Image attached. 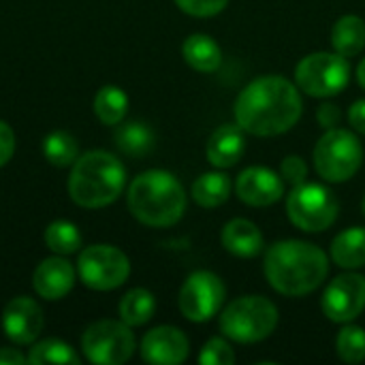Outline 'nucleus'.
<instances>
[{
    "label": "nucleus",
    "instance_id": "obj_5",
    "mask_svg": "<svg viewBox=\"0 0 365 365\" xmlns=\"http://www.w3.org/2000/svg\"><path fill=\"white\" fill-rule=\"evenodd\" d=\"M278 308L261 295L233 299L220 310V331L233 342L255 344L269 338L278 327Z\"/></svg>",
    "mask_w": 365,
    "mask_h": 365
},
{
    "label": "nucleus",
    "instance_id": "obj_26",
    "mask_svg": "<svg viewBox=\"0 0 365 365\" xmlns=\"http://www.w3.org/2000/svg\"><path fill=\"white\" fill-rule=\"evenodd\" d=\"M43 154L56 167H68L79 158L77 139L66 130H53L43 139Z\"/></svg>",
    "mask_w": 365,
    "mask_h": 365
},
{
    "label": "nucleus",
    "instance_id": "obj_8",
    "mask_svg": "<svg viewBox=\"0 0 365 365\" xmlns=\"http://www.w3.org/2000/svg\"><path fill=\"white\" fill-rule=\"evenodd\" d=\"M340 203L336 195L317 182L293 186L287 197V214L291 222L306 233H323L338 220Z\"/></svg>",
    "mask_w": 365,
    "mask_h": 365
},
{
    "label": "nucleus",
    "instance_id": "obj_15",
    "mask_svg": "<svg viewBox=\"0 0 365 365\" xmlns=\"http://www.w3.org/2000/svg\"><path fill=\"white\" fill-rule=\"evenodd\" d=\"M43 325V310L30 297L11 299L2 312V329L15 344H32L41 336Z\"/></svg>",
    "mask_w": 365,
    "mask_h": 365
},
{
    "label": "nucleus",
    "instance_id": "obj_19",
    "mask_svg": "<svg viewBox=\"0 0 365 365\" xmlns=\"http://www.w3.org/2000/svg\"><path fill=\"white\" fill-rule=\"evenodd\" d=\"M182 56L186 64L199 73H214L222 64V49L210 34H190L182 43Z\"/></svg>",
    "mask_w": 365,
    "mask_h": 365
},
{
    "label": "nucleus",
    "instance_id": "obj_21",
    "mask_svg": "<svg viewBox=\"0 0 365 365\" xmlns=\"http://www.w3.org/2000/svg\"><path fill=\"white\" fill-rule=\"evenodd\" d=\"M233 190V184L229 180L227 173L222 171H207L203 175H199L190 188V195L195 199L197 205L212 210V207H220L222 203L229 201Z\"/></svg>",
    "mask_w": 365,
    "mask_h": 365
},
{
    "label": "nucleus",
    "instance_id": "obj_17",
    "mask_svg": "<svg viewBox=\"0 0 365 365\" xmlns=\"http://www.w3.org/2000/svg\"><path fill=\"white\" fill-rule=\"evenodd\" d=\"M246 152V137L237 124H222L218 126L205 148L207 160L218 169L235 167Z\"/></svg>",
    "mask_w": 365,
    "mask_h": 365
},
{
    "label": "nucleus",
    "instance_id": "obj_34",
    "mask_svg": "<svg viewBox=\"0 0 365 365\" xmlns=\"http://www.w3.org/2000/svg\"><path fill=\"white\" fill-rule=\"evenodd\" d=\"M317 120H319V124H321L325 130L338 128V124H340V120H342V111H340L338 105L323 103V105L319 107V111H317Z\"/></svg>",
    "mask_w": 365,
    "mask_h": 365
},
{
    "label": "nucleus",
    "instance_id": "obj_11",
    "mask_svg": "<svg viewBox=\"0 0 365 365\" xmlns=\"http://www.w3.org/2000/svg\"><path fill=\"white\" fill-rule=\"evenodd\" d=\"M225 297H227V289L220 276H216L214 272L199 269L184 280L180 289L178 306L188 321L205 323L222 310Z\"/></svg>",
    "mask_w": 365,
    "mask_h": 365
},
{
    "label": "nucleus",
    "instance_id": "obj_28",
    "mask_svg": "<svg viewBox=\"0 0 365 365\" xmlns=\"http://www.w3.org/2000/svg\"><path fill=\"white\" fill-rule=\"evenodd\" d=\"M28 364L41 365V364H64V365H77L79 357L77 353L60 340H43L38 344H34L28 353Z\"/></svg>",
    "mask_w": 365,
    "mask_h": 365
},
{
    "label": "nucleus",
    "instance_id": "obj_31",
    "mask_svg": "<svg viewBox=\"0 0 365 365\" xmlns=\"http://www.w3.org/2000/svg\"><path fill=\"white\" fill-rule=\"evenodd\" d=\"M175 4L192 17H214L225 11L229 0H175Z\"/></svg>",
    "mask_w": 365,
    "mask_h": 365
},
{
    "label": "nucleus",
    "instance_id": "obj_32",
    "mask_svg": "<svg viewBox=\"0 0 365 365\" xmlns=\"http://www.w3.org/2000/svg\"><path fill=\"white\" fill-rule=\"evenodd\" d=\"M280 175L287 184L291 186H297V184H304L306 178H308V165L302 156L297 154H291L282 160L280 165Z\"/></svg>",
    "mask_w": 365,
    "mask_h": 365
},
{
    "label": "nucleus",
    "instance_id": "obj_20",
    "mask_svg": "<svg viewBox=\"0 0 365 365\" xmlns=\"http://www.w3.org/2000/svg\"><path fill=\"white\" fill-rule=\"evenodd\" d=\"M331 261L342 269L365 267V227H351L331 242Z\"/></svg>",
    "mask_w": 365,
    "mask_h": 365
},
{
    "label": "nucleus",
    "instance_id": "obj_14",
    "mask_svg": "<svg viewBox=\"0 0 365 365\" xmlns=\"http://www.w3.org/2000/svg\"><path fill=\"white\" fill-rule=\"evenodd\" d=\"M190 353L188 338L182 329L171 325L154 327L145 334L141 342V357L143 361L156 365L184 364Z\"/></svg>",
    "mask_w": 365,
    "mask_h": 365
},
{
    "label": "nucleus",
    "instance_id": "obj_12",
    "mask_svg": "<svg viewBox=\"0 0 365 365\" xmlns=\"http://www.w3.org/2000/svg\"><path fill=\"white\" fill-rule=\"evenodd\" d=\"M321 310L331 323L355 321L365 310V276L351 269L336 276L321 297Z\"/></svg>",
    "mask_w": 365,
    "mask_h": 365
},
{
    "label": "nucleus",
    "instance_id": "obj_23",
    "mask_svg": "<svg viewBox=\"0 0 365 365\" xmlns=\"http://www.w3.org/2000/svg\"><path fill=\"white\" fill-rule=\"evenodd\" d=\"M113 139H115V145L120 148V152H124L126 156H135V158L150 154L154 148V130L145 122L120 124Z\"/></svg>",
    "mask_w": 365,
    "mask_h": 365
},
{
    "label": "nucleus",
    "instance_id": "obj_7",
    "mask_svg": "<svg viewBox=\"0 0 365 365\" xmlns=\"http://www.w3.org/2000/svg\"><path fill=\"white\" fill-rule=\"evenodd\" d=\"M351 81V62L338 51H317L302 58L295 66V83L299 92L314 98L340 94Z\"/></svg>",
    "mask_w": 365,
    "mask_h": 365
},
{
    "label": "nucleus",
    "instance_id": "obj_2",
    "mask_svg": "<svg viewBox=\"0 0 365 365\" xmlns=\"http://www.w3.org/2000/svg\"><path fill=\"white\" fill-rule=\"evenodd\" d=\"M263 272L274 291L287 297L314 293L329 274V257L314 244L282 240L267 248Z\"/></svg>",
    "mask_w": 365,
    "mask_h": 365
},
{
    "label": "nucleus",
    "instance_id": "obj_18",
    "mask_svg": "<svg viewBox=\"0 0 365 365\" xmlns=\"http://www.w3.org/2000/svg\"><path fill=\"white\" fill-rule=\"evenodd\" d=\"M222 248L240 259H252L263 252L265 240L261 229L246 218H233L225 225L220 235Z\"/></svg>",
    "mask_w": 365,
    "mask_h": 365
},
{
    "label": "nucleus",
    "instance_id": "obj_10",
    "mask_svg": "<svg viewBox=\"0 0 365 365\" xmlns=\"http://www.w3.org/2000/svg\"><path fill=\"white\" fill-rule=\"evenodd\" d=\"M81 349L92 364L122 365L135 353V334L124 321H98L83 331Z\"/></svg>",
    "mask_w": 365,
    "mask_h": 365
},
{
    "label": "nucleus",
    "instance_id": "obj_1",
    "mask_svg": "<svg viewBox=\"0 0 365 365\" xmlns=\"http://www.w3.org/2000/svg\"><path fill=\"white\" fill-rule=\"evenodd\" d=\"M304 103L297 83L280 75L252 79L235 98V124L255 137L289 133L302 118Z\"/></svg>",
    "mask_w": 365,
    "mask_h": 365
},
{
    "label": "nucleus",
    "instance_id": "obj_3",
    "mask_svg": "<svg viewBox=\"0 0 365 365\" xmlns=\"http://www.w3.org/2000/svg\"><path fill=\"white\" fill-rule=\"evenodd\" d=\"M128 210L148 227H171L186 212V192L178 178L163 169L139 173L128 186Z\"/></svg>",
    "mask_w": 365,
    "mask_h": 365
},
{
    "label": "nucleus",
    "instance_id": "obj_24",
    "mask_svg": "<svg viewBox=\"0 0 365 365\" xmlns=\"http://www.w3.org/2000/svg\"><path fill=\"white\" fill-rule=\"evenodd\" d=\"M156 310V299L148 289H133L120 302V319L130 327L145 325Z\"/></svg>",
    "mask_w": 365,
    "mask_h": 365
},
{
    "label": "nucleus",
    "instance_id": "obj_9",
    "mask_svg": "<svg viewBox=\"0 0 365 365\" xmlns=\"http://www.w3.org/2000/svg\"><path fill=\"white\" fill-rule=\"evenodd\" d=\"M77 274L81 282L94 291H113L128 280L130 261L115 246L94 244L79 255Z\"/></svg>",
    "mask_w": 365,
    "mask_h": 365
},
{
    "label": "nucleus",
    "instance_id": "obj_35",
    "mask_svg": "<svg viewBox=\"0 0 365 365\" xmlns=\"http://www.w3.org/2000/svg\"><path fill=\"white\" fill-rule=\"evenodd\" d=\"M349 122L353 126V130L365 135V98H359L351 105L349 109Z\"/></svg>",
    "mask_w": 365,
    "mask_h": 365
},
{
    "label": "nucleus",
    "instance_id": "obj_4",
    "mask_svg": "<svg viewBox=\"0 0 365 365\" xmlns=\"http://www.w3.org/2000/svg\"><path fill=\"white\" fill-rule=\"evenodd\" d=\"M126 184V169L105 150H92L79 156L73 165L68 178V195L71 199L88 210L105 207L113 203Z\"/></svg>",
    "mask_w": 365,
    "mask_h": 365
},
{
    "label": "nucleus",
    "instance_id": "obj_33",
    "mask_svg": "<svg viewBox=\"0 0 365 365\" xmlns=\"http://www.w3.org/2000/svg\"><path fill=\"white\" fill-rule=\"evenodd\" d=\"M15 154V133L13 128L0 120V167H4Z\"/></svg>",
    "mask_w": 365,
    "mask_h": 365
},
{
    "label": "nucleus",
    "instance_id": "obj_25",
    "mask_svg": "<svg viewBox=\"0 0 365 365\" xmlns=\"http://www.w3.org/2000/svg\"><path fill=\"white\" fill-rule=\"evenodd\" d=\"M126 111H128V96L122 88L105 86L98 90V94L94 98V113L103 124H107V126L120 124L124 120Z\"/></svg>",
    "mask_w": 365,
    "mask_h": 365
},
{
    "label": "nucleus",
    "instance_id": "obj_29",
    "mask_svg": "<svg viewBox=\"0 0 365 365\" xmlns=\"http://www.w3.org/2000/svg\"><path fill=\"white\" fill-rule=\"evenodd\" d=\"M336 351L344 364L357 365L365 361V329L344 323L336 338Z\"/></svg>",
    "mask_w": 365,
    "mask_h": 365
},
{
    "label": "nucleus",
    "instance_id": "obj_6",
    "mask_svg": "<svg viewBox=\"0 0 365 365\" xmlns=\"http://www.w3.org/2000/svg\"><path fill=\"white\" fill-rule=\"evenodd\" d=\"M317 173L331 184H342L355 178L364 163V145L353 130L329 128L319 139L312 152Z\"/></svg>",
    "mask_w": 365,
    "mask_h": 365
},
{
    "label": "nucleus",
    "instance_id": "obj_16",
    "mask_svg": "<svg viewBox=\"0 0 365 365\" xmlns=\"http://www.w3.org/2000/svg\"><path fill=\"white\" fill-rule=\"evenodd\" d=\"M73 284H75V269L66 259H60V257L41 261L32 276L34 291L43 299H49V302L66 297Z\"/></svg>",
    "mask_w": 365,
    "mask_h": 365
},
{
    "label": "nucleus",
    "instance_id": "obj_37",
    "mask_svg": "<svg viewBox=\"0 0 365 365\" xmlns=\"http://www.w3.org/2000/svg\"><path fill=\"white\" fill-rule=\"evenodd\" d=\"M357 81H359V86L365 90V58L359 62V66H357Z\"/></svg>",
    "mask_w": 365,
    "mask_h": 365
},
{
    "label": "nucleus",
    "instance_id": "obj_38",
    "mask_svg": "<svg viewBox=\"0 0 365 365\" xmlns=\"http://www.w3.org/2000/svg\"><path fill=\"white\" fill-rule=\"evenodd\" d=\"M364 214H365V199H364Z\"/></svg>",
    "mask_w": 365,
    "mask_h": 365
},
{
    "label": "nucleus",
    "instance_id": "obj_13",
    "mask_svg": "<svg viewBox=\"0 0 365 365\" xmlns=\"http://www.w3.org/2000/svg\"><path fill=\"white\" fill-rule=\"evenodd\" d=\"M235 192L250 207H269L284 197V180L269 167H248L237 175Z\"/></svg>",
    "mask_w": 365,
    "mask_h": 365
},
{
    "label": "nucleus",
    "instance_id": "obj_27",
    "mask_svg": "<svg viewBox=\"0 0 365 365\" xmlns=\"http://www.w3.org/2000/svg\"><path fill=\"white\" fill-rule=\"evenodd\" d=\"M45 244L56 255H73L81 248V235L73 222L56 220L45 229Z\"/></svg>",
    "mask_w": 365,
    "mask_h": 365
},
{
    "label": "nucleus",
    "instance_id": "obj_22",
    "mask_svg": "<svg viewBox=\"0 0 365 365\" xmlns=\"http://www.w3.org/2000/svg\"><path fill=\"white\" fill-rule=\"evenodd\" d=\"M331 45L344 58L361 53L365 47V21L359 15H342L331 28Z\"/></svg>",
    "mask_w": 365,
    "mask_h": 365
},
{
    "label": "nucleus",
    "instance_id": "obj_30",
    "mask_svg": "<svg viewBox=\"0 0 365 365\" xmlns=\"http://www.w3.org/2000/svg\"><path fill=\"white\" fill-rule=\"evenodd\" d=\"M199 364L201 365H233L235 364V353L231 344L222 338H212L203 344L199 353Z\"/></svg>",
    "mask_w": 365,
    "mask_h": 365
},
{
    "label": "nucleus",
    "instance_id": "obj_36",
    "mask_svg": "<svg viewBox=\"0 0 365 365\" xmlns=\"http://www.w3.org/2000/svg\"><path fill=\"white\" fill-rule=\"evenodd\" d=\"M28 361V357H24L17 349H0V365H21Z\"/></svg>",
    "mask_w": 365,
    "mask_h": 365
}]
</instances>
